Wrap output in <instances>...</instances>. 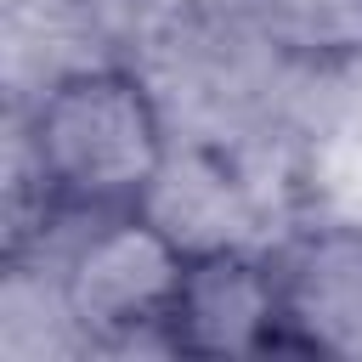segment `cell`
<instances>
[{
    "label": "cell",
    "mask_w": 362,
    "mask_h": 362,
    "mask_svg": "<svg viewBox=\"0 0 362 362\" xmlns=\"http://www.w3.org/2000/svg\"><path fill=\"white\" fill-rule=\"evenodd\" d=\"M23 153L51 198L57 221H107L153 209L170 170V124L153 85L124 62H90L57 74L28 119Z\"/></svg>",
    "instance_id": "cell-1"
},
{
    "label": "cell",
    "mask_w": 362,
    "mask_h": 362,
    "mask_svg": "<svg viewBox=\"0 0 362 362\" xmlns=\"http://www.w3.org/2000/svg\"><path fill=\"white\" fill-rule=\"evenodd\" d=\"M192 243L170 232L153 209L85 221L62 260V311L79 334L124 345L158 339L170 300L181 288Z\"/></svg>",
    "instance_id": "cell-2"
},
{
    "label": "cell",
    "mask_w": 362,
    "mask_h": 362,
    "mask_svg": "<svg viewBox=\"0 0 362 362\" xmlns=\"http://www.w3.org/2000/svg\"><path fill=\"white\" fill-rule=\"evenodd\" d=\"M158 345L192 362L300 356L277 255H255L238 243H192Z\"/></svg>",
    "instance_id": "cell-3"
},
{
    "label": "cell",
    "mask_w": 362,
    "mask_h": 362,
    "mask_svg": "<svg viewBox=\"0 0 362 362\" xmlns=\"http://www.w3.org/2000/svg\"><path fill=\"white\" fill-rule=\"evenodd\" d=\"M277 266L300 356H362V226H317Z\"/></svg>",
    "instance_id": "cell-4"
}]
</instances>
